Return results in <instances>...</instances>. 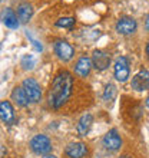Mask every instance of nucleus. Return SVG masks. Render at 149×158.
<instances>
[{
  "label": "nucleus",
  "instance_id": "nucleus-13",
  "mask_svg": "<svg viewBox=\"0 0 149 158\" xmlns=\"http://www.w3.org/2000/svg\"><path fill=\"white\" fill-rule=\"evenodd\" d=\"M0 117L3 124L6 125H13L16 121V115H14V109H13L10 101H2L0 102Z\"/></svg>",
  "mask_w": 149,
  "mask_h": 158
},
{
  "label": "nucleus",
  "instance_id": "nucleus-12",
  "mask_svg": "<svg viewBox=\"0 0 149 158\" xmlns=\"http://www.w3.org/2000/svg\"><path fill=\"white\" fill-rule=\"evenodd\" d=\"M92 125H93V115L91 112H85L78 119V124H76V132L79 137H86L91 132Z\"/></svg>",
  "mask_w": 149,
  "mask_h": 158
},
{
  "label": "nucleus",
  "instance_id": "nucleus-23",
  "mask_svg": "<svg viewBox=\"0 0 149 158\" xmlns=\"http://www.w3.org/2000/svg\"><path fill=\"white\" fill-rule=\"evenodd\" d=\"M43 158H58L56 155H53V154H47V155H45Z\"/></svg>",
  "mask_w": 149,
  "mask_h": 158
},
{
  "label": "nucleus",
  "instance_id": "nucleus-9",
  "mask_svg": "<svg viewBox=\"0 0 149 158\" xmlns=\"http://www.w3.org/2000/svg\"><path fill=\"white\" fill-rule=\"evenodd\" d=\"M138 27V23L133 17L129 16H123L120 17L119 20L116 22L115 25V30L119 35H123V36H128V35H132Z\"/></svg>",
  "mask_w": 149,
  "mask_h": 158
},
{
  "label": "nucleus",
  "instance_id": "nucleus-5",
  "mask_svg": "<svg viewBox=\"0 0 149 158\" xmlns=\"http://www.w3.org/2000/svg\"><path fill=\"white\" fill-rule=\"evenodd\" d=\"M113 75L118 82H126L131 76V68H129V60L126 56H119L116 58L113 63Z\"/></svg>",
  "mask_w": 149,
  "mask_h": 158
},
{
  "label": "nucleus",
  "instance_id": "nucleus-25",
  "mask_svg": "<svg viewBox=\"0 0 149 158\" xmlns=\"http://www.w3.org/2000/svg\"><path fill=\"white\" fill-rule=\"evenodd\" d=\"M119 158H132V157H131V155H120Z\"/></svg>",
  "mask_w": 149,
  "mask_h": 158
},
{
  "label": "nucleus",
  "instance_id": "nucleus-22",
  "mask_svg": "<svg viewBox=\"0 0 149 158\" xmlns=\"http://www.w3.org/2000/svg\"><path fill=\"white\" fill-rule=\"evenodd\" d=\"M145 29L149 32V15L146 16V20H145Z\"/></svg>",
  "mask_w": 149,
  "mask_h": 158
},
{
  "label": "nucleus",
  "instance_id": "nucleus-15",
  "mask_svg": "<svg viewBox=\"0 0 149 158\" xmlns=\"http://www.w3.org/2000/svg\"><path fill=\"white\" fill-rule=\"evenodd\" d=\"M2 20H3V25L9 29H17L19 27V17H17V13H14L10 7L3 9L2 12Z\"/></svg>",
  "mask_w": 149,
  "mask_h": 158
},
{
  "label": "nucleus",
  "instance_id": "nucleus-2",
  "mask_svg": "<svg viewBox=\"0 0 149 158\" xmlns=\"http://www.w3.org/2000/svg\"><path fill=\"white\" fill-rule=\"evenodd\" d=\"M91 157V150L87 144L82 141L69 142L63 151V158H89Z\"/></svg>",
  "mask_w": 149,
  "mask_h": 158
},
{
  "label": "nucleus",
  "instance_id": "nucleus-3",
  "mask_svg": "<svg viewBox=\"0 0 149 158\" xmlns=\"http://www.w3.org/2000/svg\"><path fill=\"white\" fill-rule=\"evenodd\" d=\"M29 147L36 155H47L52 151V141L43 134H37L30 139Z\"/></svg>",
  "mask_w": 149,
  "mask_h": 158
},
{
  "label": "nucleus",
  "instance_id": "nucleus-10",
  "mask_svg": "<svg viewBox=\"0 0 149 158\" xmlns=\"http://www.w3.org/2000/svg\"><path fill=\"white\" fill-rule=\"evenodd\" d=\"M131 88L138 92L149 91V71L148 69H142L132 78L131 81Z\"/></svg>",
  "mask_w": 149,
  "mask_h": 158
},
{
  "label": "nucleus",
  "instance_id": "nucleus-21",
  "mask_svg": "<svg viewBox=\"0 0 149 158\" xmlns=\"http://www.w3.org/2000/svg\"><path fill=\"white\" fill-rule=\"evenodd\" d=\"M145 53H146V58H148V60H149V40L145 46Z\"/></svg>",
  "mask_w": 149,
  "mask_h": 158
},
{
  "label": "nucleus",
  "instance_id": "nucleus-1",
  "mask_svg": "<svg viewBox=\"0 0 149 158\" xmlns=\"http://www.w3.org/2000/svg\"><path fill=\"white\" fill-rule=\"evenodd\" d=\"M73 75L67 69H60L53 76V81L50 82L49 91H47V105L52 109L63 108L73 94Z\"/></svg>",
  "mask_w": 149,
  "mask_h": 158
},
{
  "label": "nucleus",
  "instance_id": "nucleus-8",
  "mask_svg": "<svg viewBox=\"0 0 149 158\" xmlns=\"http://www.w3.org/2000/svg\"><path fill=\"white\" fill-rule=\"evenodd\" d=\"M92 63L96 71H105L111 65V55L102 49H95L92 52Z\"/></svg>",
  "mask_w": 149,
  "mask_h": 158
},
{
  "label": "nucleus",
  "instance_id": "nucleus-4",
  "mask_svg": "<svg viewBox=\"0 0 149 158\" xmlns=\"http://www.w3.org/2000/svg\"><path fill=\"white\" fill-rule=\"evenodd\" d=\"M53 50H54V55H56L62 62H69V60H72V59L74 58V48L69 42L63 40V39L54 40Z\"/></svg>",
  "mask_w": 149,
  "mask_h": 158
},
{
  "label": "nucleus",
  "instance_id": "nucleus-7",
  "mask_svg": "<svg viewBox=\"0 0 149 158\" xmlns=\"http://www.w3.org/2000/svg\"><path fill=\"white\" fill-rule=\"evenodd\" d=\"M102 145L105 147V150L108 151H118L122 147V137L119 135L118 129L112 128L103 135L102 138Z\"/></svg>",
  "mask_w": 149,
  "mask_h": 158
},
{
  "label": "nucleus",
  "instance_id": "nucleus-18",
  "mask_svg": "<svg viewBox=\"0 0 149 158\" xmlns=\"http://www.w3.org/2000/svg\"><path fill=\"white\" fill-rule=\"evenodd\" d=\"M74 23H76L74 17H62V19L56 20V23H54V25L58 26V27H66V29H73Z\"/></svg>",
  "mask_w": 149,
  "mask_h": 158
},
{
  "label": "nucleus",
  "instance_id": "nucleus-11",
  "mask_svg": "<svg viewBox=\"0 0 149 158\" xmlns=\"http://www.w3.org/2000/svg\"><path fill=\"white\" fill-rule=\"evenodd\" d=\"M93 63H92V58H89L87 55H82L80 58L74 63V73L80 78H86L91 73Z\"/></svg>",
  "mask_w": 149,
  "mask_h": 158
},
{
  "label": "nucleus",
  "instance_id": "nucleus-20",
  "mask_svg": "<svg viewBox=\"0 0 149 158\" xmlns=\"http://www.w3.org/2000/svg\"><path fill=\"white\" fill-rule=\"evenodd\" d=\"M26 35H27V38H29L30 40H32V43H33V46H34V48H36V50H39V52H42V50H43V46H42L40 43H39V42L36 40V39H33V36H32V35H30L29 32H27V33H26Z\"/></svg>",
  "mask_w": 149,
  "mask_h": 158
},
{
  "label": "nucleus",
  "instance_id": "nucleus-17",
  "mask_svg": "<svg viewBox=\"0 0 149 158\" xmlns=\"http://www.w3.org/2000/svg\"><path fill=\"white\" fill-rule=\"evenodd\" d=\"M116 94H118V89H116L115 85H113L112 82L106 83L105 91H103V101H106V102H111V101H113L116 98Z\"/></svg>",
  "mask_w": 149,
  "mask_h": 158
},
{
  "label": "nucleus",
  "instance_id": "nucleus-24",
  "mask_svg": "<svg viewBox=\"0 0 149 158\" xmlns=\"http://www.w3.org/2000/svg\"><path fill=\"white\" fill-rule=\"evenodd\" d=\"M145 104H146V106H148V108H149V95L146 96V99H145Z\"/></svg>",
  "mask_w": 149,
  "mask_h": 158
},
{
  "label": "nucleus",
  "instance_id": "nucleus-6",
  "mask_svg": "<svg viewBox=\"0 0 149 158\" xmlns=\"http://www.w3.org/2000/svg\"><path fill=\"white\" fill-rule=\"evenodd\" d=\"M22 86L26 91L32 104H37V102L42 101V88L34 78H26L22 82Z\"/></svg>",
  "mask_w": 149,
  "mask_h": 158
},
{
  "label": "nucleus",
  "instance_id": "nucleus-16",
  "mask_svg": "<svg viewBox=\"0 0 149 158\" xmlns=\"http://www.w3.org/2000/svg\"><path fill=\"white\" fill-rule=\"evenodd\" d=\"M33 6L27 2H22L19 6H17V17L22 23H27V22L32 19L33 16Z\"/></svg>",
  "mask_w": 149,
  "mask_h": 158
},
{
  "label": "nucleus",
  "instance_id": "nucleus-14",
  "mask_svg": "<svg viewBox=\"0 0 149 158\" xmlns=\"http://www.w3.org/2000/svg\"><path fill=\"white\" fill-rule=\"evenodd\" d=\"M10 99L14 102V105L20 106V108H26L30 102L29 96H27L26 91L23 89V86H14L13 88L12 94H10Z\"/></svg>",
  "mask_w": 149,
  "mask_h": 158
},
{
  "label": "nucleus",
  "instance_id": "nucleus-19",
  "mask_svg": "<svg viewBox=\"0 0 149 158\" xmlns=\"http://www.w3.org/2000/svg\"><path fill=\"white\" fill-rule=\"evenodd\" d=\"M22 66H23V69H26V71H29V69H33L34 65H36V59L32 56V55H25L23 58H22Z\"/></svg>",
  "mask_w": 149,
  "mask_h": 158
}]
</instances>
